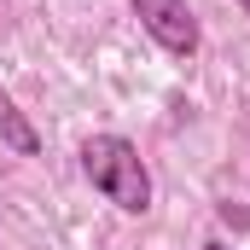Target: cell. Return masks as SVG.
Instances as JSON below:
<instances>
[{
    "instance_id": "cell-3",
    "label": "cell",
    "mask_w": 250,
    "mask_h": 250,
    "mask_svg": "<svg viewBox=\"0 0 250 250\" xmlns=\"http://www.w3.org/2000/svg\"><path fill=\"white\" fill-rule=\"evenodd\" d=\"M0 146L18 157H41V128L29 123V111H18V99L0 87Z\"/></svg>"
},
{
    "instance_id": "cell-4",
    "label": "cell",
    "mask_w": 250,
    "mask_h": 250,
    "mask_svg": "<svg viewBox=\"0 0 250 250\" xmlns=\"http://www.w3.org/2000/svg\"><path fill=\"white\" fill-rule=\"evenodd\" d=\"M198 250H227V245H221V239H204V245H198Z\"/></svg>"
},
{
    "instance_id": "cell-2",
    "label": "cell",
    "mask_w": 250,
    "mask_h": 250,
    "mask_svg": "<svg viewBox=\"0 0 250 250\" xmlns=\"http://www.w3.org/2000/svg\"><path fill=\"white\" fill-rule=\"evenodd\" d=\"M128 12H134V23H140L169 59H198L204 29H198V12H192L187 0H128Z\"/></svg>"
},
{
    "instance_id": "cell-5",
    "label": "cell",
    "mask_w": 250,
    "mask_h": 250,
    "mask_svg": "<svg viewBox=\"0 0 250 250\" xmlns=\"http://www.w3.org/2000/svg\"><path fill=\"white\" fill-rule=\"evenodd\" d=\"M233 6H239V12H245V18H250V0H233Z\"/></svg>"
},
{
    "instance_id": "cell-1",
    "label": "cell",
    "mask_w": 250,
    "mask_h": 250,
    "mask_svg": "<svg viewBox=\"0 0 250 250\" xmlns=\"http://www.w3.org/2000/svg\"><path fill=\"white\" fill-rule=\"evenodd\" d=\"M82 175L111 209L146 215L151 209V169L128 134H87L82 140Z\"/></svg>"
}]
</instances>
